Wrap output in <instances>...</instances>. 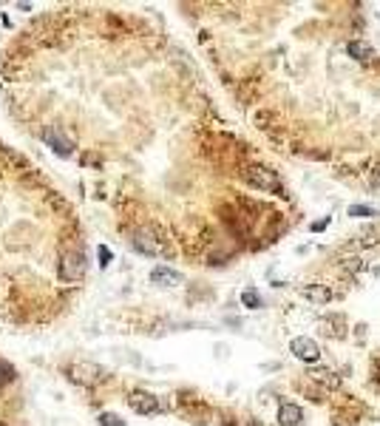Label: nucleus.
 <instances>
[{"mask_svg":"<svg viewBox=\"0 0 380 426\" xmlns=\"http://www.w3.org/2000/svg\"><path fill=\"white\" fill-rule=\"evenodd\" d=\"M128 404L134 412H139V415H153V412H159V401L151 395V392H131Z\"/></svg>","mask_w":380,"mask_h":426,"instance_id":"obj_6","label":"nucleus"},{"mask_svg":"<svg viewBox=\"0 0 380 426\" xmlns=\"http://www.w3.org/2000/svg\"><path fill=\"white\" fill-rule=\"evenodd\" d=\"M372 182H374V185H380V168H374V174H372Z\"/></svg>","mask_w":380,"mask_h":426,"instance_id":"obj_19","label":"nucleus"},{"mask_svg":"<svg viewBox=\"0 0 380 426\" xmlns=\"http://www.w3.org/2000/svg\"><path fill=\"white\" fill-rule=\"evenodd\" d=\"M68 372H71V378L79 381V383H97V381L105 378V369L102 367H97V364H82V361L68 367Z\"/></svg>","mask_w":380,"mask_h":426,"instance_id":"obj_4","label":"nucleus"},{"mask_svg":"<svg viewBox=\"0 0 380 426\" xmlns=\"http://www.w3.org/2000/svg\"><path fill=\"white\" fill-rule=\"evenodd\" d=\"M289 353H292L298 361H307V364H315L318 358H321V347H318L312 338H307V335H298V338L289 341Z\"/></svg>","mask_w":380,"mask_h":426,"instance_id":"obj_3","label":"nucleus"},{"mask_svg":"<svg viewBox=\"0 0 380 426\" xmlns=\"http://www.w3.org/2000/svg\"><path fill=\"white\" fill-rule=\"evenodd\" d=\"M344 267L358 273V270H363V261H360V259H344Z\"/></svg>","mask_w":380,"mask_h":426,"instance_id":"obj_17","label":"nucleus"},{"mask_svg":"<svg viewBox=\"0 0 380 426\" xmlns=\"http://www.w3.org/2000/svg\"><path fill=\"white\" fill-rule=\"evenodd\" d=\"M134 247H137L139 253H145V256H156V253H162V247H159L148 233H137V236H134Z\"/></svg>","mask_w":380,"mask_h":426,"instance_id":"obj_9","label":"nucleus"},{"mask_svg":"<svg viewBox=\"0 0 380 426\" xmlns=\"http://www.w3.org/2000/svg\"><path fill=\"white\" fill-rule=\"evenodd\" d=\"M250 426H252V423H250Z\"/></svg>","mask_w":380,"mask_h":426,"instance_id":"obj_20","label":"nucleus"},{"mask_svg":"<svg viewBox=\"0 0 380 426\" xmlns=\"http://www.w3.org/2000/svg\"><path fill=\"white\" fill-rule=\"evenodd\" d=\"M9 378H12V369H9L6 364H0V383H6Z\"/></svg>","mask_w":380,"mask_h":426,"instance_id":"obj_18","label":"nucleus"},{"mask_svg":"<svg viewBox=\"0 0 380 426\" xmlns=\"http://www.w3.org/2000/svg\"><path fill=\"white\" fill-rule=\"evenodd\" d=\"M241 304H244V307H250V310H259V307H261V296H259V290L247 287V290L241 293Z\"/></svg>","mask_w":380,"mask_h":426,"instance_id":"obj_13","label":"nucleus"},{"mask_svg":"<svg viewBox=\"0 0 380 426\" xmlns=\"http://www.w3.org/2000/svg\"><path fill=\"white\" fill-rule=\"evenodd\" d=\"M97 256H100V267H108V261H111V250H108L105 245H100V250H97Z\"/></svg>","mask_w":380,"mask_h":426,"instance_id":"obj_16","label":"nucleus"},{"mask_svg":"<svg viewBox=\"0 0 380 426\" xmlns=\"http://www.w3.org/2000/svg\"><path fill=\"white\" fill-rule=\"evenodd\" d=\"M43 139H46V145H49V148H51L54 153H57V157L68 159V157L74 153V151H71V148H74V145H71V139H65L57 128H46Z\"/></svg>","mask_w":380,"mask_h":426,"instance_id":"obj_5","label":"nucleus"},{"mask_svg":"<svg viewBox=\"0 0 380 426\" xmlns=\"http://www.w3.org/2000/svg\"><path fill=\"white\" fill-rule=\"evenodd\" d=\"M151 284H159V287H176L182 284V276L171 267H153L151 273Z\"/></svg>","mask_w":380,"mask_h":426,"instance_id":"obj_7","label":"nucleus"},{"mask_svg":"<svg viewBox=\"0 0 380 426\" xmlns=\"http://www.w3.org/2000/svg\"><path fill=\"white\" fill-rule=\"evenodd\" d=\"M301 293L309 298V301H315V304H326L332 298V290L329 287H321V284H309V287H304Z\"/></svg>","mask_w":380,"mask_h":426,"instance_id":"obj_10","label":"nucleus"},{"mask_svg":"<svg viewBox=\"0 0 380 426\" xmlns=\"http://www.w3.org/2000/svg\"><path fill=\"white\" fill-rule=\"evenodd\" d=\"M86 273V256L82 253H65L60 259V279L63 282H77Z\"/></svg>","mask_w":380,"mask_h":426,"instance_id":"obj_2","label":"nucleus"},{"mask_svg":"<svg viewBox=\"0 0 380 426\" xmlns=\"http://www.w3.org/2000/svg\"><path fill=\"white\" fill-rule=\"evenodd\" d=\"M312 381H321L326 390H335L337 383H341V378H337L335 372H326V369H321V372H312Z\"/></svg>","mask_w":380,"mask_h":426,"instance_id":"obj_12","label":"nucleus"},{"mask_svg":"<svg viewBox=\"0 0 380 426\" xmlns=\"http://www.w3.org/2000/svg\"><path fill=\"white\" fill-rule=\"evenodd\" d=\"M349 216H377V213H374V210L372 208H366V205H352V208H349Z\"/></svg>","mask_w":380,"mask_h":426,"instance_id":"obj_15","label":"nucleus"},{"mask_svg":"<svg viewBox=\"0 0 380 426\" xmlns=\"http://www.w3.org/2000/svg\"><path fill=\"white\" fill-rule=\"evenodd\" d=\"M349 54H352V57H358V60H372V57H374L372 46L360 43V40H355V43H349Z\"/></svg>","mask_w":380,"mask_h":426,"instance_id":"obj_11","label":"nucleus"},{"mask_svg":"<svg viewBox=\"0 0 380 426\" xmlns=\"http://www.w3.org/2000/svg\"><path fill=\"white\" fill-rule=\"evenodd\" d=\"M244 179L250 182L252 188L264 190V193H281V179L275 176V171H270V168L250 165L247 171H244Z\"/></svg>","mask_w":380,"mask_h":426,"instance_id":"obj_1","label":"nucleus"},{"mask_svg":"<svg viewBox=\"0 0 380 426\" xmlns=\"http://www.w3.org/2000/svg\"><path fill=\"white\" fill-rule=\"evenodd\" d=\"M301 420H304L301 406H295V404H281V409H278V423H281V426H298Z\"/></svg>","mask_w":380,"mask_h":426,"instance_id":"obj_8","label":"nucleus"},{"mask_svg":"<svg viewBox=\"0 0 380 426\" xmlns=\"http://www.w3.org/2000/svg\"><path fill=\"white\" fill-rule=\"evenodd\" d=\"M125 420L119 418V415H114V412H102L100 415V426H122Z\"/></svg>","mask_w":380,"mask_h":426,"instance_id":"obj_14","label":"nucleus"}]
</instances>
